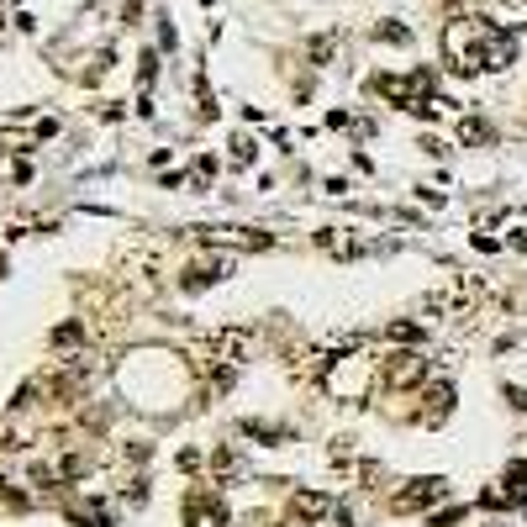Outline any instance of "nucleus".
<instances>
[{
    "mask_svg": "<svg viewBox=\"0 0 527 527\" xmlns=\"http://www.w3.org/2000/svg\"><path fill=\"white\" fill-rule=\"evenodd\" d=\"M443 59L459 74H501L517 63V37L485 16H454L443 27Z\"/></svg>",
    "mask_w": 527,
    "mask_h": 527,
    "instance_id": "f257e3e1",
    "label": "nucleus"
},
{
    "mask_svg": "<svg viewBox=\"0 0 527 527\" xmlns=\"http://www.w3.org/2000/svg\"><path fill=\"white\" fill-rule=\"evenodd\" d=\"M375 95H380V101H391V106H401V111H411V117H432V111L454 106V101H443V90H438V74H432V69H411V74H375Z\"/></svg>",
    "mask_w": 527,
    "mask_h": 527,
    "instance_id": "f03ea898",
    "label": "nucleus"
},
{
    "mask_svg": "<svg viewBox=\"0 0 527 527\" xmlns=\"http://www.w3.org/2000/svg\"><path fill=\"white\" fill-rule=\"evenodd\" d=\"M369 375H380V364L358 349V343H349V349L333 358V369L322 375V385H327L333 401H358V396L369 391Z\"/></svg>",
    "mask_w": 527,
    "mask_h": 527,
    "instance_id": "7ed1b4c3",
    "label": "nucleus"
},
{
    "mask_svg": "<svg viewBox=\"0 0 527 527\" xmlns=\"http://www.w3.org/2000/svg\"><path fill=\"white\" fill-rule=\"evenodd\" d=\"M427 380V353L422 349H396L385 364H380V385L385 391H411Z\"/></svg>",
    "mask_w": 527,
    "mask_h": 527,
    "instance_id": "20e7f679",
    "label": "nucleus"
},
{
    "mask_svg": "<svg viewBox=\"0 0 527 527\" xmlns=\"http://www.w3.org/2000/svg\"><path fill=\"white\" fill-rule=\"evenodd\" d=\"M449 496V480L443 474H416V480H407V490H396V501H391V512H427V506H438Z\"/></svg>",
    "mask_w": 527,
    "mask_h": 527,
    "instance_id": "39448f33",
    "label": "nucleus"
},
{
    "mask_svg": "<svg viewBox=\"0 0 527 527\" xmlns=\"http://www.w3.org/2000/svg\"><path fill=\"white\" fill-rule=\"evenodd\" d=\"M227 506H222V496H211V490H190L185 496V527H227Z\"/></svg>",
    "mask_w": 527,
    "mask_h": 527,
    "instance_id": "423d86ee",
    "label": "nucleus"
},
{
    "mask_svg": "<svg viewBox=\"0 0 527 527\" xmlns=\"http://www.w3.org/2000/svg\"><path fill=\"white\" fill-rule=\"evenodd\" d=\"M201 243H233V248H275V237L269 233H248V227H195Z\"/></svg>",
    "mask_w": 527,
    "mask_h": 527,
    "instance_id": "0eeeda50",
    "label": "nucleus"
},
{
    "mask_svg": "<svg viewBox=\"0 0 527 527\" xmlns=\"http://www.w3.org/2000/svg\"><path fill=\"white\" fill-rule=\"evenodd\" d=\"M291 512L306 527H317L322 517H333L338 506H333V496H322V490H295V496H291Z\"/></svg>",
    "mask_w": 527,
    "mask_h": 527,
    "instance_id": "6e6552de",
    "label": "nucleus"
},
{
    "mask_svg": "<svg viewBox=\"0 0 527 527\" xmlns=\"http://www.w3.org/2000/svg\"><path fill=\"white\" fill-rule=\"evenodd\" d=\"M233 275V259H206V264H190L185 275H179V285L185 291H206V285H217V280H227Z\"/></svg>",
    "mask_w": 527,
    "mask_h": 527,
    "instance_id": "1a4fd4ad",
    "label": "nucleus"
},
{
    "mask_svg": "<svg viewBox=\"0 0 527 527\" xmlns=\"http://www.w3.org/2000/svg\"><path fill=\"white\" fill-rule=\"evenodd\" d=\"M422 401H427V411H422V416L438 427V422L454 411V385H427V391H422Z\"/></svg>",
    "mask_w": 527,
    "mask_h": 527,
    "instance_id": "9d476101",
    "label": "nucleus"
},
{
    "mask_svg": "<svg viewBox=\"0 0 527 527\" xmlns=\"http://www.w3.org/2000/svg\"><path fill=\"white\" fill-rule=\"evenodd\" d=\"M501 485H506L512 506H527V459H523V465H512V469H506V480H501Z\"/></svg>",
    "mask_w": 527,
    "mask_h": 527,
    "instance_id": "9b49d317",
    "label": "nucleus"
},
{
    "mask_svg": "<svg viewBox=\"0 0 527 527\" xmlns=\"http://www.w3.org/2000/svg\"><path fill=\"white\" fill-rule=\"evenodd\" d=\"M459 137H465L469 148H474V143H490V127H485L480 117H465V127H459Z\"/></svg>",
    "mask_w": 527,
    "mask_h": 527,
    "instance_id": "f8f14e48",
    "label": "nucleus"
},
{
    "mask_svg": "<svg viewBox=\"0 0 527 527\" xmlns=\"http://www.w3.org/2000/svg\"><path fill=\"white\" fill-rule=\"evenodd\" d=\"M253 153H259V148H253V137H248V132H237V137H233V164H253Z\"/></svg>",
    "mask_w": 527,
    "mask_h": 527,
    "instance_id": "ddd939ff",
    "label": "nucleus"
},
{
    "mask_svg": "<svg viewBox=\"0 0 527 527\" xmlns=\"http://www.w3.org/2000/svg\"><path fill=\"white\" fill-rule=\"evenodd\" d=\"M211 175H217V159L206 153V159H195V169H190V185L201 190V185H206V179H211Z\"/></svg>",
    "mask_w": 527,
    "mask_h": 527,
    "instance_id": "4468645a",
    "label": "nucleus"
},
{
    "mask_svg": "<svg viewBox=\"0 0 527 527\" xmlns=\"http://www.w3.org/2000/svg\"><path fill=\"white\" fill-rule=\"evenodd\" d=\"M375 37H380V43H411V32H407V27H396V21L375 27Z\"/></svg>",
    "mask_w": 527,
    "mask_h": 527,
    "instance_id": "2eb2a0df",
    "label": "nucleus"
},
{
    "mask_svg": "<svg viewBox=\"0 0 527 527\" xmlns=\"http://www.w3.org/2000/svg\"><path fill=\"white\" fill-rule=\"evenodd\" d=\"M391 338H396V343H422V327H411V322H396V327H391Z\"/></svg>",
    "mask_w": 527,
    "mask_h": 527,
    "instance_id": "dca6fc26",
    "label": "nucleus"
},
{
    "mask_svg": "<svg viewBox=\"0 0 527 527\" xmlns=\"http://www.w3.org/2000/svg\"><path fill=\"white\" fill-rule=\"evenodd\" d=\"M54 343H59V349H69V343H79V322H63L59 333H54Z\"/></svg>",
    "mask_w": 527,
    "mask_h": 527,
    "instance_id": "f3484780",
    "label": "nucleus"
},
{
    "mask_svg": "<svg viewBox=\"0 0 527 527\" xmlns=\"http://www.w3.org/2000/svg\"><path fill=\"white\" fill-rule=\"evenodd\" d=\"M506 396H512V407H517V411H527V391H517V385H512Z\"/></svg>",
    "mask_w": 527,
    "mask_h": 527,
    "instance_id": "a211bd4d",
    "label": "nucleus"
}]
</instances>
